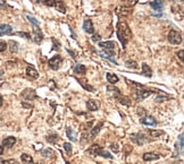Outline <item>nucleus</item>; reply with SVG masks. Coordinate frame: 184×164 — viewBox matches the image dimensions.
<instances>
[{
	"instance_id": "f257e3e1",
	"label": "nucleus",
	"mask_w": 184,
	"mask_h": 164,
	"mask_svg": "<svg viewBox=\"0 0 184 164\" xmlns=\"http://www.w3.org/2000/svg\"><path fill=\"white\" fill-rule=\"evenodd\" d=\"M117 36H118V40L121 41V43L123 44V47H125L128 41L131 40V30L125 22H119L117 24Z\"/></svg>"
},
{
	"instance_id": "f03ea898",
	"label": "nucleus",
	"mask_w": 184,
	"mask_h": 164,
	"mask_svg": "<svg viewBox=\"0 0 184 164\" xmlns=\"http://www.w3.org/2000/svg\"><path fill=\"white\" fill-rule=\"evenodd\" d=\"M93 154V155H99V156H102V157H107V158H112V155L109 152H107L106 149H103L102 147H100L99 145H92L89 148V151H87V154Z\"/></svg>"
},
{
	"instance_id": "7ed1b4c3",
	"label": "nucleus",
	"mask_w": 184,
	"mask_h": 164,
	"mask_svg": "<svg viewBox=\"0 0 184 164\" xmlns=\"http://www.w3.org/2000/svg\"><path fill=\"white\" fill-rule=\"evenodd\" d=\"M168 41L172 44H180L182 42V34L180 32L172 30L168 34Z\"/></svg>"
},
{
	"instance_id": "20e7f679",
	"label": "nucleus",
	"mask_w": 184,
	"mask_h": 164,
	"mask_svg": "<svg viewBox=\"0 0 184 164\" xmlns=\"http://www.w3.org/2000/svg\"><path fill=\"white\" fill-rule=\"evenodd\" d=\"M131 139L133 143H135L137 145H142L144 143L147 142V138L144 136V134L142 133H137V134H133L131 136Z\"/></svg>"
},
{
	"instance_id": "39448f33",
	"label": "nucleus",
	"mask_w": 184,
	"mask_h": 164,
	"mask_svg": "<svg viewBox=\"0 0 184 164\" xmlns=\"http://www.w3.org/2000/svg\"><path fill=\"white\" fill-rule=\"evenodd\" d=\"M152 93H153L152 91L143 90V88H142V86H141L140 88L137 91V101H142V100L147 99L148 96H150Z\"/></svg>"
},
{
	"instance_id": "423d86ee",
	"label": "nucleus",
	"mask_w": 184,
	"mask_h": 164,
	"mask_svg": "<svg viewBox=\"0 0 184 164\" xmlns=\"http://www.w3.org/2000/svg\"><path fill=\"white\" fill-rule=\"evenodd\" d=\"M60 63H62V57L60 56H55L49 60V67L53 70H57V69L60 67Z\"/></svg>"
},
{
	"instance_id": "0eeeda50",
	"label": "nucleus",
	"mask_w": 184,
	"mask_h": 164,
	"mask_svg": "<svg viewBox=\"0 0 184 164\" xmlns=\"http://www.w3.org/2000/svg\"><path fill=\"white\" fill-rule=\"evenodd\" d=\"M99 106H100V103L97 100H89L87 102V108L90 111H97L98 109H99Z\"/></svg>"
},
{
	"instance_id": "6e6552de",
	"label": "nucleus",
	"mask_w": 184,
	"mask_h": 164,
	"mask_svg": "<svg viewBox=\"0 0 184 164\" xmlns=\"http://www.w3.org/2000/svg\"><path fill=\"white\" fill-rule=\"evenodd\" d=\"M141 124H146V126H152V127H155V126H157V121L153 117H147L146 115V117H143L141 119Z\"/></svg>"
},
{
	"instance_id": "1a4fd4ad",
	"label": "nucleus",
	"mask_w": 184,
	"mask_h": 164,
	"mask_svg": "<svg viewBox=\"0 0 184 164\" xmlns=\"http://www.w3.org/2000/svg\"><path fill=\"white\" fill-rule=\"evenodd\" d=\"M83 28H84V31L87 33H90L92 34L94 32V28H93V25H92V22H91V19H85L84 23H83Z\"/></svg>"
},
{
	"instance_id": "9d476101",
	"label": "nucleus",
	"mask_w": 184,
	"mask_h": 164,
	"mask_svg": "<svg viewBox=\"0 0 184 164\" xmlns=\"http://www.w3.org/2000/svg\"><path fill=\"white\" fill-rule=\"evenodd\" d=\"M16 143V138L15 137H7V138H5V139L2 140V145L5 146V147H8V148H10V147H12V146L15 145Z\"/></svg>"
},
{
	"instance_id": "9b49d317",
	"label": "nucleus",
	"mask_w": 184,
	"mask_h": 164,
	"mask_svg": "<svg viewBox=\"0 0 184 164\" xmlns=\"http://www.w3.org/2000/svg\"><path fill=\"white\" fill-rule=\"evenodd\" d=\"M99 47H101L102 49H106V50H114L116 48V44L112 41H107V42H100Z\"/></svg>"
},
{
	"instance_id": "f8f14e48",
	"label": "nucleus",
	"mask_w": 184,
	"mask_h": 164,
	"mask_svg": "<svg viewBox=\"0 0 184 164\" xmlns=\"http://www.w3.org/2000/svg\"><path fill=\"white\" fill-rule=\"evenodd\" d=\"M26 74H27L28 77L31 78H34V79H37V77H39V74H37V71L35 70L32 66H28L27 68H26Z\"/></svg>"
},
{
	"instance_id": "ddd939ff",
	"label": "nucleus",
	"mask_w": 184,
	"mask_h": 164,
	"mask_svg": "<svg viewBox=\"0 0 184 164\" xmlns=\"http://www.w3.org/2000/svg\"><path fill=\"white\" fill-rule=\"evenodd\" d=\"M160 157L159 154H156V153H146L143 155V160L144 161H153V160H158Z\"/></svg>"
},
{
	"instance_id": "4468645a",
	"label": "nucleus",
	"mask_w": 184,
	"mask_h": 164,
	"mask_svg": "<svg viewBox=\"0 0 184 164\" xmlns=\"http://www.w3.org/2000/svg\"><path fill=\"white\" fill-rule=\"evenodd\" d=\"M42 37H43V35H42V32H41V30L39 28V26H35L34 27V40L37 43H40L41 41H42Z\"/></svg>"
},
{
	"instance_id": "2eb2a0df",
	"label": "nucleus",
	"mask_w": 184,
	"mask_h": 164,
	"mask_svg": "<svg viewBox=\"0 0 184 164\" xmlns=\"http://www.w3.org/2000/svg\"><path fill=\"white\" fill-rule=\"evenodd\" d=\"M53 6L56 7V9L58 10V12H62V14H65V12H66L65 3L62 2V1H60V0H58V1H55V5H53Z\"/></svg>"
},
{
	"instance_id": "dca6fc26",
	"label": "nucleus",
	"mask_w": 184,
	"mask_h": 164,
	"mask_svg": "<svg viewBox=\"0 0 184 164\" xmlns=\"http://www.w3.org/2000/svg\"><path fill=\"white\" fill-rule=\"evenodd\" d=\"M12 27L9 25H1L0 26V35H8L12 33Z\"/></svg>"
},
{
	"instance_id": "f3484780",
	"label": "nucleus",
	"mask_w": 184,
	"mask_h": 164,
	"mask_svg": "<svg viewBox=\"0 0 184 164\" xmlns=\"http://www.w3.org/2000/svg\"><path fill=\"white\" fill-rule=\"evenodd\" d=\"M150 5H151V8L155 9V10H157V12H160V10L162 9V0H155V1H152Z\"/></svg>"
},
{
	"instance_id": "a211bd4d",
	"label": "nucleus",
	"mask_w": 184,
	"mask_h": 164,
	"mask_svg": "<svg viewBox=\"0 0 184 164\" xmlns=\"http://www.w3.org/2000/svg\"><path fill=\"white\" fill-rule=\"evenodd\" d=\"M142 75H144L146 77H151L152 76V71H151V69L147 63L142 65Z\"/></svg>"
},
{
	"instance_id": "6ab92c4d",
	"label": "nucleus",
	"mask_w": 184,
	"mask_h": 164,
	"mask_svg": "<svg viewBox=\"0 0 184 164\" xmlns=\"http://www.w3.org/2000/svg\"><path fill=\"white\" fill-rule=\"evenodd\" d=\"M74 71L75 74H78V75H84L85 71H87V68H85L84 66L81 65V63H77V65L74 67Z\"/></svg>"
},
{
	"instance_id": "aec40b11",
	"label": "nucleus",
	"mask_w": 184,
	"mask_h": 164,
	"mask_svg": "<svg viewBox=\"0 0 184 164\" xmlns=\"http://www.w3.org/2000/svg\"><path fill=\"white\" fill-rule=\"evenodd\" d=\"M21 160L24 164H33V158L31 155L28 154H22L21 155Z\"/></svg>"
},
{
	"instance_id": "412c9836",
	"label": "nucleus",
	"mask_w": 184,
	"mask_h": 164,
	"mask_svg": "<svg viewBox=\"0 0 184 164\" xmlns=\"http://www.w3.org/2000/svg\"><path fill=\"white\" fill-rule=\"evenodd\" d=\"M58 139H59V137H58V135L56 133H52L51 135H48L47 136L48 143H51V144H56L58 142Z\"/></svg>"
},
{
	"instance_id": "4be33fe9",
	"label": "nucleus",
	"mask_w": 184,
	"mask_h": 164,
	"mask_svg": "<svg viewBox=\"0 0 184 164\" xmlns=\"http://www.w3.org/2000/svg\"><path fill=\"white\" fill-rule=\"evenodd\" d=\"M107 81L110 84H116L118 82V77L116 76L115 74H112V73H108L107 74Z\"/></svg>"
},
{
	"instance_id": "5701e85b",
	"label": "nucleus",
	"mask_w": 184,
	"mask_h": 164,
	"mask_svg": "<svg viewBox=\"0 0 184 164\" xmlns=\"http://www.w3.org/2000/svg\"><path fill=\"white\" fill-rule=\"evenodd\" d=\"M66 134H67L68 138L72 140V142H76V140H77V139H76V134H75L74 131L71 129V128H67V130H66Z\"/></svg>"
},
{
	"instance_id": "b1692460",
	"label": "nucleus",
	"mask_w": 184,
	"mask_h": 164,
	"mask_svg": "<svg viewBox=\"0 0 184 164\" xmlns=\"http://www.w3.org/2000/svg\"><path fill=\"white\" fill-rule=\"evenodd\" d=\"M118 100L119 102L122 103V104H124V105H131V101H130V99L128 97H126V96H123L122 94L118 96Z\"/></svg>"
},
{
	"instance_id": "393cba45",
	"label": "nucleus",
	"mask_w": 184,
	"mask_h": 164,
	"mask_svg": "<svg viewBox=\"0 0 184 164\" xmlns=\"http://www.w3.org/2000/svg\"><path fill=\"white\" fill-rule=\"evenodd\" d=\"M116 12H117V15L119 16H127L128 14H130V10L126 9V8H123V7H118L117 8V10H116Z\"/></svg>"
},
{
	"instance_id": "a878e982",
	"label": "nucleus",
	"mask_w": 184,
	"mask_h": 164,
	"mask_svg": "<svg viewBox=\"0 0 184 164\" xmlns=\"http://www.w3.org/2000/svg\"><path fill=\"white\" fill-rule=\"evenodd\" d=\"M101 126H102V124L100 122V124H98V126H96V127L92 128V130H91V138H92V139H93L94 137H96V135L99 133L100 127H101Z\"/></svg>"
},
{
	"instance_id": "bb28decb",
	"label": "nucleus",
	"mask_w": 184,
	"mask_h": 164,
	"mask_svg": "<svg viewBox=\"0 0 184 164\" xmlns=\"http://www.w3.org/2000/svg\"><path fill=\"white\" fill-rule=\"evenodd\" d=\"M9 45H10L9 49H10V51H12V53L17 52V51H18V44L16 43V42H14V41H10Z\"/></svg>"
},
{
	"instance_id": "cd10ccee",
	"label": "nucleus",
	"mask_w": 184,
	"mask_h": 164,
	"mask_svg": "<svg viewBox=\"0 0 184 164\" xmlns=\"http://www.w3.org/2000/svg\"><path fill=\"white\" fill-rule=\"evenodd\" d=\"M126 67H127L128 69H137V61H127L126 62Z\"/></svg>"
},
{
	"instance_id": "c85d7f7f",
	"label": "nucleus",
	"mask_w": 184,
	"mask_h": 164,
	"mask_svg": "<svg viewBox=\"0 0 184 164\" xmlns=\"http://www.w3.org/2000/svg\"><path fill=\"white\" fill-rule=\"evenodd\" d=\"M64 148H65L66 153L68 155L72 154V145H71L69 143H65V144H64Z\"/></svg>"
},
{
	"instance_id": "c756f323",
	"label": "nucleus",
	"mask_w": 184,
	"mask_h": 164,
	"mask_svg": "<svg viewBox=\"0 0 184 164\" xmlns=\"http://www.w3.org/2000/svg\"><path fill=\"white\" fill-rule=\"evenodd\" d=\"M52 151L51 149H44L42 151V155H43L44 157H51V155H52Z\"/></svg>"
},
{
	"instance_id": "7c9ffc66",
	"label": "nucleus",
	"mask_w": 184,
	"mask_h": 164,
	"mask_svg": "<svg viewBox=\"0 0 184 164\" xmlns=\"http://www.w3.org/2000/svg\"><path fill=\"white\" fill-rule=\"evenodd\" d=\"M78 82L81 83V85H82V86H83V87H84L85 90H89V91H91V92H93V91H94V88H93V87H92V86H89V85H85V84H84V81H82V79H80V81H78Z\"/></svg>"
},
{
	"instance_id": "2f4dec72",
	"label": "nucleus",
	"mask_w": 184,
	"mask_h": 164,
	"mask_svg": "<svg viewBox=\"0 0 184 164\" xmlns=\"http://www.w3.org/2000/svg\"><path fill=\"white\" fill-rule=\"evenodd\" d=\"M137 115H140V117H146V115H147V111L144 110L143 108H137Z\"/></svg>"
},
{
	"instance_id": "473e14b6",
	"label": "nucleus",
	"mask_w": 184,
	"mask_h": 164,
	"mask_svg": "<svg viewBox=\"0 0 184 164\" xmlns=\"http://www.w3.org/2000/svg\"><path fill=\"white\" fill-rule=\"evenodd\" d=\"M55 1L56 0H42V2L46 5V6H49V7H52L55 5Z\"/></svg>"
},
{
	"instance_id": "72a5a7b5",
	"label": "nucleus",
	"mask_w": 184,
	"mask_h": 164,
	"mask_svg": "<svg viewBox=\"0 0 184 164\" xmlns=\"http://www.w3.org/2000/svg\"><path fill=\"white\" fill-rule=\"evenodd\" d=\"M1 164H18V162L12 158V160H5V161L1 162Z\"/></svg>"
},
{
	"instance_id": "f704fd0d",
	"label": "nucleus",
	"mask_w": 184,
	"mask_h": 164,
	"mask_svg": "<svg viewBox=\"0 0 184 164\" xmlns=\"http://www.w3.org/2000/svg\"><path fill=\"white\" fill-rule=\"evenodd\" d=\"M162 134V131H155V130H150V135L151 137H158Z\"/></svg>"
},
{
	"instance_id": "c9c22d12",
	"label": "nucleus",
	"mask_w": 184,
	"mask_h": 164,
	"mask_svg": "<svg viewBox=\"0 0 184 164\" xmlns=\"http://www.w3.org/2000/svg\"><path fill=\"white\" fill-rule=\"evenodd\" d=\"M27 19H28V21H30V22L32 23V24H34L35 26H39V22H37V21H35L34 17H32V16L28 15V16H27Z\"/></svg>"
},
{
	"instance_id": "e433bc0d",
	"label": "nucleus",
	"mask_w": 184,
	"mask_h": 164,
	"mask_svg": "<svg viewBox=\"0 0 184 164\" xmlns=\"http://www.w3.org/2000/svg\"><path fill=\"white\" fill-rule=\"evenodd\" d=\"M183 147H184V143H183V134L180 135V149L181 153H183Z\"/></svg>"
},
{
	"instance_id": "4c0bfd02",
	"label": "nucleus",
	"mask_w": 184,
	"mask_h": 164,
	"mask_svg": "<svg viewBox=\"0 0 184 164\" xmlns=\"http://www.w3.org/2000/svg\"><path fill=\"white\" fill-rule=\"evenodd\" d=\"M165 100H168V96H157L156 97V101L157 102H162V101H165Z\"/></svg>"
},
{
	"instance_id": "58836bf2",
	"label": "nucleus",
	"mask_w": 184,
	"mask_h": 164,
	"mask_svg": "<svg viewBox=\"0 0 184 164\" xmlns=\"http://www.w3.org/2000/svg\"><path fill=\"white\" fill-rule=\"evenodd\" d=\"M7 48V44L6 42H0V52H2V51H5Z\"/></svg>"
},
{
	"instance_id": "ea45409f",
	"label": "nucleus",
	"mask_w": 184,
	"mask_h": 164,
	"mask_svg": "<svg viewBox=\"0 0 184 164\" xmlns=\"http://www.w3.org/2000/svg\"><path fill=\"white\" fill-rule=\"evenodd\" d=\"M17 35H19V36H23V37H26V39H31V36H30V34H28V33H23V32H18V33H17Z\"/></svg>"
},
{
	"instance_id": "a19ab883",
	"label": "nucleus",
	"mask_w": 184,
	"mask_h": 164,
	"mask_svg": "<svg viewBox=\"0 0 184 164\" xmlns=\"http://www.w3.org/2000/svg\"><path fill=\"white\" fill-rule=\"evenodd\" d=\"M100 40V36L99 35H93V36H92V41H94V42H96V41H99Z\"/></svg>"
},
{
	"instance_id": "79ce46f5",
	"label": "nucleus",
	"mask_w": 184,
	"mask_h": 164,
	"mask_svg": "<svg viewBox=\"0 0 184 164\" xmlns=\"http://www.w3.org/2000/svg\"><path fill=\"white\" fill-rule=\"evenodd\" d=\"M177 56H180V59H181V60H183V50H181V51L177 53Z\"/></svg>"
},
{
	"instance_id": "37998d69",
	"label": "nucleus",
	"mask_w": 184,
	"mask_h": 164,
	"mask_svg": "<svg viewBox=\"0 0 184 164\" xmlns=\"http://www.w3.org/2000/svg\"><path fill=\"white\" fill-rule=\"evenodd\" d=\"M3 5H5V1H3V0H0V8H2Z\"/></svg>"
},
{
	"instance_id": "c03bdc74",
	"label": "nucleus",
	"mask_w": 184,
	"mask_h": 164,
	"mask_svg": "<svg viewBox=\"0 0 184 164\" xmlns=\"http://www.w3.org/2000/svg\"><path fill=\"white\" fill-rule=\"evenodd\" d=\"M2 153H3V147L0 146V155H2Z\"/></svg>"
},
{
	"instance_id": "a18cd8bd",
	"label": "nucleus",
	"mask_w": 184,
	"mask_h": 164,
	"mask_svg": "<svg viewBox=\"0 0 184 164\" xmlns=\"http://www.w3.org/2000/svg\"><path fill=\"white\" fill-rule=\"evenodd\" d=\"M2 103H3V100H2V97L0 96V106H2Z\"/></svg>"
},
{
	"instance_id": "49530a36",
	"label": "nucleus",
	"mask_w": 184,
	"mask_h": 164,
	"mask_svg": "<svg viewBox=\"0 0 184 164\" xmlns=\"http://www.w3.org/2000/svg\"><path fill=\"white\" fill-rule=\"evenodd\" d=\"M174 164H177V163H174ZM180 164H183V162H181V163H180Z\"/></svg>"
},
{
	"instance_id": "de8ad7c7",
	"label": "nucleus",
	"mask_w": 184,
	"mask_h": 164,
	"mask_svg": "<svg viewBox=\"0 0 184 164\" xmlns=\"http://www.w3.org/2000/svg\"><path fill=\"white\" fill-rule=\"evenodd\" d=\"M37 1H39V2H40V1H41V0H37Z\"/></svg>"
},
{
	"instance_id": "09e8293b",
	"label": "nucleus",
	"mask_w": 184,
	"mask_h": 164,
	"mask_svg": "<svg viewBox=\"0 0 184 164\" xmlns=\"http://www.w3.org/2000/svg\"><path fill=\"white\" fill-rule=\"evenodd\" d=\"M122 1H125V0H122Z\"/></svg>"
},
{
	"instance_id": "8fccbe9b",
	"label": "nucleus",
	"mask_w": 184,
	"mask_h": 164,
	"mask_svg": "<svg viewBox=\"0 0 184 164\" xmlns=\"http://www.w3.org/2000/svg\"><path fill=\"white\" fill-rule=\"evenodd\" d=\"M33 164H34V163H33Z\"/></svg>"
}]
</instances>
